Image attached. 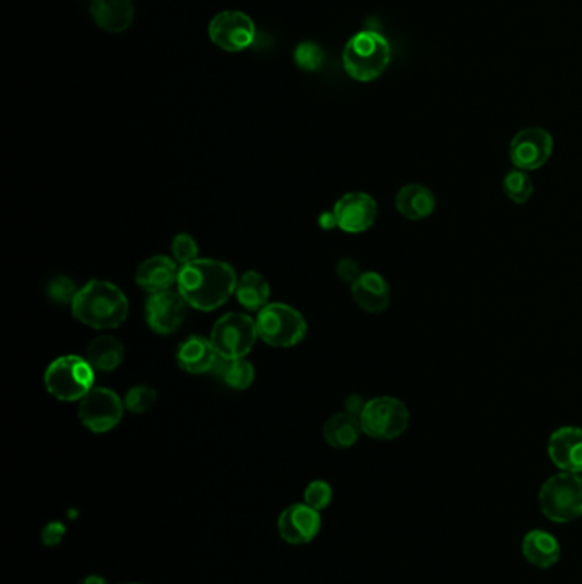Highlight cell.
Returning a JSON list of instances; mask_svg holds the SVG:
<instances>
[{
  "label": "cell",
  "mask_w": 582,
  "mask_h": 584,
  "mask_svg": "<svg viewBox=\"0 0 582 584\" xmlns=\"http://www.w3.org/2000/svg\"><path fill=\"white\" fill-rule=\"evenodd\" d=\"M236 286V272L221 260L197 258L178 272V292L193 310H219L236 294Z\"/></svg>",
  "instance_id": "1"
},
{
  "label": "cell",
  "mask_w": 582,
  "mask_h": 584,
  "mask_svg": "<svg viewBox=\"0 0 582 584\" xmlns=\"http://www.w3.org/2000/svg\"><path fill=\"white\" fill-rule=\"evenodd\" d=\"M70 308L77 322L96 330H113L127 320L129 299L115 284L94 279L79 289Z\"/></svg>",
  "instance_id": "2"
},
{
  "label": "cell",
  "mask_w": 582,
  "mask_h": 584,
  "mask_svg": "<svg viewBox=\"0 0 582 584\" xmlns=\"http://www.w3.org/2000/svg\"><path fill=\"white\" fill-rule=\"evenodd\" d=\"M342 62L354 81H376L390 65V43L378 31H361L347 41Z\"/></svg>",
  "instance_id": "3"
},
{
  "label": "cell",
  "mask_w": 582,
  "mask_h": 584,
  "mask_svg": "<svg viewBox=\"0 0 582 584\" xmlns=\"http://www.w3.org/2000/svg\"><path fill=\"white\" fill-rule=\"evenodd\" d=\"M538 504L553 523H571L582 516V477L560 472L545 480L538 492Z\"/></svg>",
  "instance_id": "4"
},
{
  "label": "cell",
  "mask_w": 582,
  "mask_h": 584,
  "mask_svg": "<svg viewBox=\"0 0 582 584\" xmlns=\"http://www.w3.org/2000/svg\"><path fill=\"white\" fill-rule=\"evenodd\" d=\"M45 386L52 397L60 402H77L94 388V369L88 359L62 356L48 366Z\"/></svg>",
  "instance_id": "5"
},
{
  "label": "cell",
  "mask_w": 582,
  "mask_h": 584,
  "mask_svg": "<svg viewBox=\"0 0 582 584\" xmlns=\"http://www.w3.org/2000/svg\"><path fill=\"white\" fill-rule=\"evenodd\" d=\"M258 337L279 349H289L306 337L308 325L304 316L289 304L270 303L258 311Z\"/></svg>",
  "instance_id": "6"
},
{
  "label": "cell",
  "mask_w": 582,
  "mask_h": 584,
  "mask_svg": "<svg viewBox=\"0 0 582 584\" xmlns=\"http://www.w3.org/2000/svg\"><path fill=\"white\" fill-rule=\"evenodd\" d=\"M258 339L257 320L243 313H227L217 320L210 333V342L217 356L224 361L245 359Z\"/></svg>",
  "instance_id": "7"
},
{
  "label": "cell",
  "mask_w": 582,
  "mask_h": 584,
  "mask_svg": "<svg viewBox=\"0 0 582 584\" xmlns=\"http://www.w3.org/2000/svg\"><path fill=\"white\" fill-rule=\"evenodd\" d=\"M362 433L379 441L400 438L407 431L410 412L407 405L395 397L367 400L361 417Z\"/></svg>",
  "instance_id": "8"
},
{
  "label": "cell",
  "mask_w": 582,
  "mask_h": 584,
  "mask_svg": "<svg viewBox=\"0 0 582 584\" xmlns=\"http://www.w3.org/2000/svg\"><path fill=\"white\" fill-rule=\"evenodd\" d=\"M122 417V398L110 388L103 386H94L79 405V419L82 426L88 427L91 433H110L111 429L120 424Z\"/></svg>",
  "instance_id": "9"
},
{
  "label": "cell",
  "mask_w": 582,
  "mask_h": 584,
  "mask_svg": "<svg viewBox=\"0 0 582 584\" xmlns=\"http://www.w3.org/2000/svg\"><path fill=\"white\" fill-rule=\"evenodd\" d=\"M209 36L212 43L224 52L238 53L253 45L257 28L245 12L222 11L210 21Z\"/></svg>",
  "instance_id": "10"
},
{
  "label": "cell",
  "mask_w": 582,
  "mask_h": 584,
  "mask_svg": "<svg viewBox=\"0 0 582 584\" xmlns=\"http://www.w3.org/2000/svg\"><path fill=\"white\" fill-rule=\"evenodd\" d=\"M553 152V137L540 127L523 129L514 135L509 158L518 170L535 171L545 166Z\"/></svg>",
  "instance_id": "11"
},
{
  "label": "cell",
  "mask_w": 582,
  "mask_h": 584,
  "mask_svg": "<svg viewBox=\"0 0 582 584\" xmlns=\"http://www.w3.org/2000/svg\"><path fill=\"white\" fill-rule=\"evenodd\" d=\"M333 212L337 216L338 228L345 233L359 234L373 228L378 217V204L369 193L350 192L338 199Z\"/></svg>",
  "instance_id": "12"
},
{
  "label": "cell",
  "mask_w": 582,
  "mask_h": 584,
  "mask_svg": "<svg viewBox=\"0 0 582 584\" xmlns=\"http://www.w3.org/2000/svg\"><path fill=\"white\" fill-rule=\"evenodd\" d=\"M279 535L286 544L306 545L313 542L321 530V514L308 504L296 503L284 509L277 521Z\"/></svg>",
  "instance_id": "13"
},
{
  "label": "cell",
  "mask_w": 582,
  "mask_h": 584,
  "mask_svg": "<svg viewBox=\"0 0 582 584\" xmlns=\"http://www.w3.org/2000/svg\"><path fill=\"white\" fill-rule=\"evenodd\" d=\"M187 308V301L180 292L151 294L146 306L147 323L159 335H171L185 322Z\"/></svg>",
  "instance_id": "14"
},
{
  "label": "cell",
  "mask_w": 582,
  "mask_h": 584,
  "mask_svg": "<svg viewBox=\"0 0 582 584\" xmlns=\"http://www.w3.org/2000/svg\"><path fill=\"white\" fill-rule=\"evenodd\" d=\"M548 456L555 467L569 474H582V429L560 427L548 439Z\"/></svg>",
  "instance_id": "15"
},
{
  "label": "cell",
  "mask_w": 582,
  "mask_h": 584,
  "mask_svg": "<svg viewBox=\"0 0 582 584\" xmlns=\"http://www.w3.org/2000/svg\"><path fill=\"white\" fill-rule=\"evenodd\" d=\"M178 272L180 269L175 258L156 255L140 263L139 269L135 272V282L140 289L149 294L171 291V286L178 282Z\"/></svg>",
  "instance_id": "16"
},
{
  "label": "cell",
  "mask_w": 582,
  "mask_h": 584,
  "mask_svg": "<svg viewBox=\"0 0 582 584\" xmlns=\"http://www.w3.org/2000/svg\"><path fill=\"white\" fill-rule=\"evenodd\" d=\"M350 287L357 306L367 313H381L390 306V284L378 272H362L361 277Z\"/></svg>",
  "instance_id": "17"
},
{
  "label": "cell",
  "mask_w": 582,
  "mask_h": 584,
  "mask_svg": "<svg viewBox=\"0 0 582 584\" xmlns=\"http://www.w3.org/2000/svg\"><path fill=\"white\" fill-rule=\"evenodd\" d=\"M176 361L185 373L204 374L212 373L219 356L210 339H205L202 335H192L181 342L176 352Z\"/></svg>",
  "instance_id": "18"
},
{
  "label": "cell",
  "mask_w": 582,
  "mask_h": 584,
  "mask_svg": "<svg viewBox=\"0 0 582 584\" xmlns=\"http://www.w3.org/2000/svg\"><path fill=\"white\" fill-rule=\"evenodd\" d=\"M91 18L106 33H123L129 30L135 18L132 0H91Z\"/></svg>",
  "instance_id": "19"
},
{
  "label": "cell",
  "mask_w": 582,
  "mask_h": 584,
  "mask_svg": "<svg viewBox=\"0 0 582 584\" xmlns=\"http://www.w3.org/2000/svg\"><path fill=\"white\" fill-rule=\"evenodd\" d=\"M521 552L531 566L550 569L559 562L562 550H560L559 540L553 537L552 533L545 530H531L523 537Z\"/></svg>",
  "instance_id": "20"
},
{
  "label": "cell",
  "mask_w": 582,
  "mask_h": 584,
  "mask_svg": "<svg viewBox=\"0 0 582 584\" xmlns=\"http://www.w3.org/2000/svg\"><path fill=\"white\" fill-rule=\"evenodd\" d=\"M396 211L410 221H420L436 211V197L429 188L419 183H410L396 193Z\"/></svg>",
  "instance_id": "21"
},
{
  "label": "cell",
  "mask_w": 582,
  "mask_h": 584,
  "mask_svg": "<svg viewBox=\"0 0 582 584\" xmlns=\"http://www.w3.org/2000/svg\"><path fill=\"white\" fill-rule=\"evenodd\" d=\"M362 434L361 419L342 412L335 414L323 426V438L335 450H347L359 441Z\"/></svg>",
  "instance_id": "22"
},
{
  "label": "cell",
  "mask_w": 582,
  "mask_h": 584,
  "mask_svg": "<svg viewBox=\"0 0 582 584\" xmlns=\"http://www.w3.org/2000/svg\"><path fill=\"white\" fill-rule=\"evenodd\" d=\"M123 356L125 349L120 340L115 339L113 335H99L89 344L86 359L94 371L110 373L123 363Z\"/></svg>",
  "instance_id": "23"
},
{
  "label": "cell",
  "mask_w": 582,
  "mask_h": 584,
  "mask_svg": "<svg viewBox=\"0 0 582 584\" xmlns=\"http://www.w3.org/2000/svg\"><path fill=\"white\" fill-rule=\"evenodd\" d=\"M239 304L250 311H262L270 299V284L258 272H246L236 286Z\"/></svg>",
  "instance_id": "24"
},
{
  "label": "cell",
  "mask_w": 582,
  "mask_h": 584,
  "mask_svg": "<svg viewBox=\"0 0 582 584\" xmlns=\"http://www.w3.org/2000/svg\"><path fill=\"white\" fill-rule=\"evenodd\" d=\"M212 373L221 376V380L226 383L229 388L243 392L248 390L251 383L255 380V368L250 361L245 359H236V361H224L219 357L216 368L212 369Z\"/></svg>",
  "instance_id": "25"
},
{
  "label": "cell",
  "mask_w": 582,
  "mask_h": 584,
  "mask_svg": "<svg viewBox=\"0 0 582 584\" xmlns=\"http://www.w3.org/2000/svg\"><path fill=\"white\" fill-rule=\"evenodd\" d=\"M502 188H504V193H506L507 199L514 202V204H526L528 200L531 199L533 195V180H531L528 171L516 170L509 171L506 176H504V182H502Z\"/></svg>",
  "instance_id": "26"
},
{
  "label": "cell",
  "mask_w": 582,
  "mask_h": 584,
  "mask_svg": "<svg viewBox=\"0 0 582 584\" xmlns=\"http://www.w3.org/2000/svg\"><path fill=\"white\" fill-rule=\"evenodd\" d=\"M158 402V393L152 386H132L125 395V407L134 414H146Z\"/></svg>",
  "instance_id": "27"
},
{
  "label": "cell",
  "mask_w": 582,
  "mask_h": 584,
  "mask_svg": "<svg viewBox=\"0 0 582 584\" xmlns=\"http://www.w3.org/2000/svg\"><path fill=\"white\" fill-rule=\"evenodd\" d=\"M323 50L315 41H303L294 50V62L301 71L315 72L323 65Z\"/></svg>",
  "instance_id": "28"
},
{
  "label": "cell",
  "mask_w": 582,
  "mask_h": 584,
  "mask_svg": "<svg viewBox=\"0 0 582 584\" xmlns=\"http://www.w3.org/2000/svg\"><path fill=\"white\" fill-rule=\"evenodd\" d=\"M77 292H79V287L70 277L59 275V277H53L48 281L47 294L53 303L70 304L72 306Z\"/></svg>",
  "instance_id": "29"
},
{
  "label": "cell",
  "mask_w": 582,
  "mask_h": 584,
  "mask_svg": "<svg viewBox=\"0 0 582 584\" xmlns=\"http://www.w3.org/2000/svg\"><path fill=\"white\" fill-rule=\"evenodd\" d=\"M333 501L332 485L325 480H313L304 491V504L316 511H323L328 508Z\"/></svg>",
  "instance_id": "30"
},
{
  "label": "cell",
  "mask_w": 582,
  "mask_h": 584,
  "mask_svg": "<svg viewBox=\"0 0 582 584\" xmlns=\"http://www.w3.org/2000/svg\"><path fill=\"white\" fill-rule=\"evenodd\" d=\"M171 252H173L176 263H180V265L195 262L198 258L197 241L193 240L192 234H176L173 245H171Z\"/></svg>",
  "instance_id": "31"
},
{
  "label": "cell",
  "mask_w": 582,
  "mask_h": 584,
  "mask_svg": "<svg viewBox=\"0 0 582 584\" xmlns=\"http://www.w3.org/2000/svg\"><path fill=\"white\" fill-rule=\"evenodd\" d=\"M65 535H67V526L62 521H50V523H47V525L41 528V544L45 545L47 549L59 547Z\"/></svg>",
  "instance_id": "32"
},
{
  "label": "cell",
  "mask_w": 582,
  "mask_h": 584,
  "mask_svg": "<svg viewBox=\"0 0 582 584\" xmlns=\"http://www.w3.org/2000/svg\"><path fill=\"white\" fill-rule=\"evenodd\" d=\"M361 267L359 263L354 260V258H342L337 265V277L342 282H347V284H354V282L361 277Z\"/></svg>",
  "instance_id": "33"
},
{
  "label": "cell",
  "mask_w": 582,
  "mask_h": 584,
  "mask_svg": "<svg viewBox=\"0 0 582 584\" xmlns=\"http://www.w3.org/2000/svg\"><path fill=\"white\" fill-rule=\"evenodd\" d=\"M367 400L361 397V395H350L345 400V412L354 417H361L362 412L366 409Z\"/></svg>",
  "instance_id": "34"
},
{
  "label": "cell",
  "mask_w": 582,
  "mask_h": 584,
  "mask_svg": "<svg viewBox=\"0 0 582 584\" xmlns=\"http://www.w3.org/2000/svg\"><path fill=\"white\" fill-rule=\"evenodd\" d=\"M318 224H320V228L325 229V231H332V229L338 228V221L335 212H321L320 217H318Z\"/></svg>",
  "instance_id": "35"
},
{
  "label": "cell",
  "mask_w": 582,
  "mask_h": 584,
  "mask_svg": "<svg viewBox=\"0 0 582 584\" xmlns=\"http://www.w3.org/2000/svg\"><path fill=\"white\" fill-rule=\"evenodd\" d=\"M79 584H111L108 579L99 576V574H89L86 578H82Z\"/></svg>",
  "instance_id": "36"
},
{
  "label": "cell",
  "mask_w": 582,
  "mask_h": 584,
  "mask_svg": "<svg viewBox=\"0 0 582 584\" xmlns=\"http://www.w3.org/2000/svg\"><path fill=\"white\" fill-rule=\"evenodd\" d=\"M125 584H140V583H125Z\"/></svg>",
  "instance_id": "37"
}]
</instances>
